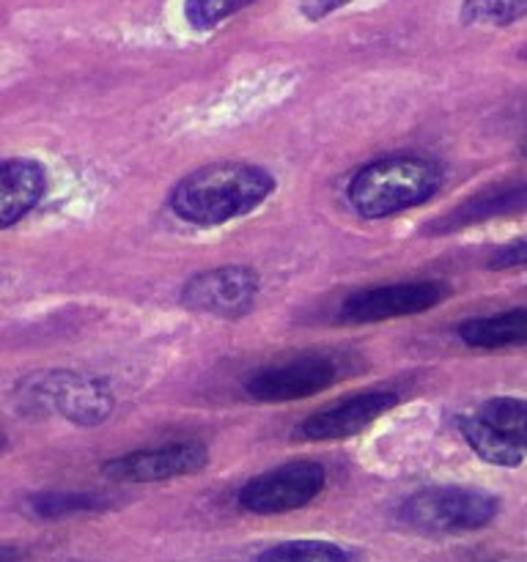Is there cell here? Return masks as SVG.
<instances>
[{
  "mask_svg": "<svg viewBox=\"0 0 527 562\" xmlns=\"http://www.w3.org/2000/svg\"><path fill=\"white\" fill-rule=\"evenodd\" d=\"M274 179L258 165L214 162L192 170L170 192V209L190 225H223L261 206Z\"/></svg>",
  "mask_w": 527,
  "mask_h": 562,
  "instance_id": "cell-1",
  "label": "cell"
},
{
  "mask_svg": "<svg viewBox=\"0 0 527 562\" xmlns=\"http://www.w3.org/2000/svg\"><path fill=\"white\" fill-rule=\"evenodd\" d=\"M439 181L442 170L434 159L395 154L366 165L349 181V203L362 217L382 220L426 203L437 192Z\"/></svg>",
  "mask_w": 527,
  "mask_h": 562,
  "instance_id": "cell-2",
  "label": "cell"
},
{
  "mask_svg": "<svg viewBox=\"0 0 527 562\" xmlns=\"http://www.w3.org/2000/svg\"><path fill=\"white\" fill-rule=\"evenodd\" d=\"M497 514V499L478 488L442 486L426 488L410 497L401 508L406 525L423 532H470L481 530Z\"/></svg>",
  "mask_w": 527,
  "mask_h": 562,
  "instance_id": "cell-3",
  "label": "cell"
},
{
  "mask_svg": "<svg viewBox=\"0 0 527 562\" xmlns=\"http://www.w3.org/2000/svg\"><path fill=\"white\" fill-rule=\"evenodd\" d=\"M324 481H327L324 467L313 461H294L253 477L239 492V505L258 516L289 514L313 503L322 494Z\"/></svg>",
  "mask_w": 527,
  "mask_h": 562,
  "instance_id": "cell-4",
  "label": "cell"
},
{
  "mask_svg": "<svg viewBox=\"0 0 527 562\" xmlns=\"http://www.w3.org/2000/svg\"><path fill=\"white\" fill-rule=\"evenodd\" d=\"M448 289L437 280H417V283L379 285V289L360 291L344 302L340 318L355 324L388 322V318L415 316V313L431 311L445 300Z\"/></svg>",
  "mask_w": 527,
  "mask_h": 562,
  "instance_id": "cell-5",
  "label": "cell"
},
{
  "mask_svg": "<svg viewBox=\"0 0 527 562\" xmlns=\"http://www.w3.org/2000/svg\"><path fill=\"white\" fill-rule=\"evenodd\" d=\"M258 278L247 267H220L198 274L181 291V302L190 311L220 318H239L253 307Z\"/></svg>",
  "mask_w": 527,
  "mask_h": 562,
  "instance_id": "cell-6",
  "label": "cell"
},
{
  "mask_svg": "<svg viewBox=\"0 0 527 562\" xmlns=\"http://www.w3.org/2000/svg\"><path fill=\"white\" fill-rule=\"evenodd\" d=\"M209 464V450L198 442H173L154 450L121 456L104 464V475L119 483H162L201 472Z\"/></svg>",
  "mask_w": 527,
  "mask_h": 562,
  "instance_id": "cell-7",
  "label": "cell"
},
{
  "mask_svg": "<svg viewBox=\"0 0 527 562\" xmlns=\"http://www.w3.org/2000/svg\"><path fill=\"white\" fill-rule=\"evenodd\" d=\"M38 387L33 390L42 404H49L69 420L80 426H97L113 412V395L108 393L97 379L80 376V373L55 371L36 379Z\"/></svg>",
  "mask_w": 527,
  "mask_h": 562,
  "instance_id": "cell-8",
  "label": "cell"
},
{
  "mask_svg": "<svg viewBox=\"0 0 527 562\" xmlns=\"http://www.w3.org/2000/svg\"><path fill=\"white\" fill-rule=\"evenodd\" d=\"M335 382V366L327 357H300L285 366L258 371L247 382L250 398L264 404H283V401H300L316 395Z\"/></svg>",
  "mask_w": 527,
  "mask_h": 562,
  "instance_id": "cell-9",
  "label": "cell"
},
{
  "mask_svg": "<svg viewBox=\"0 0 527 562\" xmlns=\"http://www.w3.org/2000/svg\"><path fill=\"white\" fill-rule=\"evenodd\" d=\"M399 404L395 393L388 390H371V393H360L355 398H346L340 404L329 406V409L316 412L307 420H302L300 437L313 439V442H324V439H349L366 431L371 423L388 409Z\"/></svg>",
  "mask_w": 527,
  "mask_h": 562,
  "instance_id": "cell-10",
  "label": "cell"
},
{
  "mask_svg": "<svg viewBox=\"0 0 527 562\" xmlns=\"http://www.w3.org/2000/svg\"><path fill=\"white\" fill-rule=\"evenodd\" d=\"M47 190L44 168L33 159H5L0 162V231L20 223L38 206Z\"/></svg>",
  "mask_w": 527,
  "mask_h": 562,
  "instance_id": "cell-11",
  "label": "cell"
},
{
  "mask_svg": "<svg viewBox=\"0 0 527 562\" xmlns=\"http://www.w3.org/2000/svg\"><path fill=\"white\" fill-rule=\"evenodd\" d=\"M527 209V181L519 184H500L489 187V190L478 192V195L467 198L461 206H456L453 212L445 214L439 223H434V234H450V231L467 228V225L483 223V220L492 217H508V214H519Z\"/></svg>",
  "mask_w": 527,
  "mask_h": 562,
  "instance_id": "cell-12",
  "label": "cell"
},
{
  "mask_svg": "<svg viewBox=\"0 0 527 562\" xmlns=\"http://www.w3.org/2000/svg\"><path fill=\"white\" fill-rule=\"evenodd\" d=\"M459 338L475 349H505L527 344V307L497 313L486 318H470L459 327Z\"/></svg>",
  "mask_w": 527,
  "mask_h": 562,
  "instance_id": "cell-13",
  "label": "cell"
},
{
  "mask_svg": "<svg viewBox=\"0 0 527 562\" xmlns=\"http://www.w3.org/2000/svg\"><path fill=\"white\" fill-rule=\"evenodd\" d=\"M459 431L467 439L478 459L494 467H519L522 464V450L511 445L508 439L500 431H494L489 423H483L478 415L459 417Z\"/></svg>",
  "mask_w": 527,
  "mask_h": 562,
  "instance_id": "cell-14",
  "label": "cell"
},
{
  "mask_svg": "<svg viewBox=\"0 0 527 562\" xmlns=\"http://www.w3.org/2000/svg\"><path fill=\"white\" fill-rule=\"evenodd\" d=\"M478 417L503 434L511 445L527 450V401L492 398L481 406Z\"/></svg>",
  "mask_w": 527,
  "mask_h": 562,
  "instance_id": "cell-15",
  "label": "cell"
},
{
  "mask_svg": "<svg viewBox=\"0 0 527 562\" xmlns=\"http://www.w3.org/2000/svg\"><path fill=\"white\" fill-rule=\"evenodd\" d=\"M527 14V0H464L461 20L467 25L503 27Z\"/></svg>",
  "mask_w": 527,
  "mask_h": 562,
  "instance_id": "cell-16",
  "label": "cell"
},
{
  "mask_svg": "<svg viewBox=\"0 0 527 562\" xmlns=\"http://www.w3.org/2000/svg\"><path fill=\"white\" fill-rule=\"evenodd\" d=\"M258 562H349L338 547L324 541H289L267 549Z\"/></svg>",
  "mask_w": 527,
  "mask_h": 562,
  "instance_id": "cell-17",
  "label": "cell"
},
{
  "mask_svg": "<svg viewBox=\"0 0 527 562\" xmlns=\"http://www.w3.org/2000/svg\"><path fill=\"white\" fill-rule=\"evenodd\" d=\"M250 3L256 0H184V16L195 31H212Z\"/></svg>",
  "mask_w": 527,
  "mask_h": 562,
  "instance_id": "cell-18",
  "label": "cell"
},
{
  "mask_svg": "<svg viewBox=\"0 0 527 562\" xmlns=\"http://www.w3.org/2000/svg\"><path fill=\"white\" fill-rule=\"evenodd\" d=\"M104 503L93 494H44V497L33 499V510L38 516H66V514H82V510H99Z\"/></svg>",
  "mask_w": 527,
  "mask_h": 562,
  "instance_id": "cell-19",
  "label": "cell"
},
{
  "mask_svg": "<svg viewBox=\"0 0 527 562\" xmlns=\"http://www.w3.org/2000/svg\"><path fill=\"white\" fill-rule=\"evenodd\" d=\"M527 267V236L525 239H516L511 245L500 247L492 258H489V269L494 272H503V269H522Z\"/></svg>",
  "mask_w": 527,
  "mask_h": 562,
  "instance_id": "cell-20",
  "label": "cell"
},
{
  "mask_svg": "<svg viewBox=\"0 0 527 562\" xmlns=\"http://www.w3.org/2000/svg\"><path fill=\"white\" fill-rule=\"evenodd\" d=\"M351 3V0H300V11L305 20L316 22V20H324L327 14H333V11H338L340 5Z\"/></svg>",
  "mask_w": 527,
  "mask_h": 562,
  "instance_id": "cell-21",
  "label": "cell"
},
{
  "mask_svg": "<svg viewBox=\"0 0 527 562\" xmlns=\"http://www.w3.org/2000/svg\"><path fill=\"white\" fill-rule=\"evenodd\" d=\"M0 562H25V554L16 552L14 547H0Z\"/></svg>",
  "mask_w": 527,
  "mask_h": 562,
  "instance_id": "cell-22",
  "label": "cell"
},
{
  "mask_svg": "<svg viewBox=\"0 0 527 562\" xmlns=\"http://www.w3.org/2000/svg\"><path fill=\"white\" fill-rule=\"evenodd\" d=\"M522 154L527 157V132H525V137H522Z\"/></svg>",
  "mask_w": 527,
  "mask_h": 562,
  "instance_id": "cell-23",
  "label": "cell"
}]
</instances>
